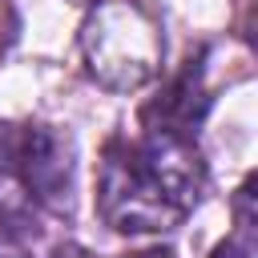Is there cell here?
Wrapping results in <instances>:
<instances>
[{
	"instance_id": "obj_10",
	"label": "cell",
	"mask_w": 258,
	"mask_h": 258,
	"mask_svg": "<svg viewBox=\"0 0 258 258\" xmlns=\"http://www.w3.org/2000/svg\"><path fill=\"white\" fill-rule=\"evenodd\" d=\"M0 258H28V254H20V250H12V246H0Z\"/></svg>"
},
{
	"instance_id": "obj_2",
	"label": "cell",
	"mask_w": 258,
	"mask_h": 258,
	"mask_svg": "<svg viewBox=\"0 0 258 258\" xmlns=\"http://www.w3.org/2000/svg\"><path fill=\"white\" fill-rule=\"evenodd\" d=\"M85 73L113 93H137L157 81L165 60L161 24L137 0H97L77 32Z\"/></svg>"
},
{
	"instance_id": "obj_4",
	"label": "cell",
	"mask_w": 258,
	"mask_h": 258,
	"mask_svg": "<svg viewBox=\"0 0 258 258\" xmlns=\"http://www.w3.org/2000/svg\"><path fill=\"white\" fill-rule=\"evenodd\" d=\"M206 109V89H202V69L198 60H185V69L169 81V89L145 109V129L153 133H181V137H194L189 129L198 125Z\"/></svg>"
},
{
	"instance_id": "obj_9",
	"label": "cell",
	"mask_w": 258,
	"mask_h": 258,
	"mask_svg": "<svg viewBox=\"0 0 258 258\" xmlns=\"http://www.w3.org/2000/svg\"><path fill=\"white\" fill-rule=\"evenodd\" d=\"M121 258H173L165 246H149V250H137V254H121Z\"/></svg>"
},
{
	"instance_id": "obj_1",
	"label": "cell",
	"mask_w": 258,
	"mask_h": 258,
	"mask_svg": "<svg viewBox=\"0 0 258 258\" xmlns=\"http://www.w3.org/2000/svg\"><path fill=\"white\" fill-rule=\"evenodd\" d=\"M206 189V161L194 137L145 129L137 141H109L97 173V214L117 234L173 230Z\"/></svg>"
},
{
	"instance_id": "obj_6",
	"label": "cell",
	"mask_w": 258,
	"mask_h": 258,
	"mask_svg": "<svg viewBox=\"0 0 258 258\" xmlns=\"http://www.w3.org/2000/svg\"><path fill=\"white\" fill-rule=\"evenodd\" d=\"M234 226L242 238H254V177H246L234 194Z\"/></svg>"
},
{
	"instance_id": "obj_3",
	"label": "cell",
	"mask_w": 258,
	"mask_h": 258,
	"mask_svg": "<svg viewBox=\"0 0 258 258\" xmlns=\"http://www.w3.org/2000/svg\"><path fill=\"white\" fill-rule=\"evenodd\" d=\"M0 161L16 173V181L28 189V198L48 214L73 210V169H77V145L73 133L48 121H24L8 125L0 137Z\"/></svg>"
},
{
	"instance_id": "obj_7",
	"label": "cell",
	"mask_w": 258,
	"mask_h": 258,
	"mask_svg": "<svg viewBox=\"0 0 258 258\" xmlns=\"http://www.w3.org/2000/svg\"><path fill=\"white\" fill-rule=\"evenodd\" d=\"M210 258H254V242L242 238V234H234V238H226L222 246H214Z\"/></svg>"
},
{
	"instance_id": "obj_5",
	"label": "cell",
	"mask_w": 258,
	"mask_h": 258,
	"mask_svg": "<svg viewBox=\"0 0 258 258\" xmlns=\"http://www.w3.org/2000/svg\"><path fill=\"white\" fill-rule=\"evenodd\" d=\"M36 218H40V206L28 198L16 173L0 161V226L8 234H36Z\"/></svg>"
},
{
	"instance_id": "obj_8",
	"label": "cell",
	"mask_w": 258,
	"mask_h": 258,
	"mask_svg": "<svg viewBox=\"0 0 258 258\" xmlns=\"http://www.w3.org/2000/svg\"><path fill=\"white\" fill-rule=\"evenodd\" d=\"M52 258H93V254H89L85 246H73V242H69V246H56Z\"/></svg>"
}]
</instances>
